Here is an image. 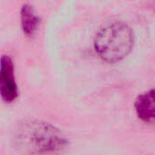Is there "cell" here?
I'll list each match as a JSON object with an SVG mask.
<instances>
[{
	"mask_svg": "<svg viewBox=\"0 0 155 155\" xmlns=\"http://www.w3.org/2000/svg\"><path fill=\"white\" fill-rule=\"evenodd\" d=\"M17 94L13 61L10 56L2 55L0 59V95L4 101L12 102L17 97Z\"/></svg>",
	"mask_w": 155,
	"mask_h": 155,
	"instance_id": "cell-3",
	"label": "cell"
},
{
	"mask_svg": "<svg viewBox=\"0 0 155 155\" xmlns=\"http://www.w3.org/2000/svg\"><path fill=\"white\" fill-rule=\"evenodd\" d=\"M134 38V32L127 24L118 20L111 21L98 30L94 38V46L104 60L116 62L131 52Z\"/></svg>",
	"mask_w": 155,
	"mask_h": 155,
	"instance_id": "cell-2",
	"label": "cell"
},
{
	"mask_svg": "<svg viewBox=\"0 0 155 155\" xmlns=\"http://www.w3.org/2000/svg\"><path fill=\"white\" fill-rule=\"evenodd\" d=\"M38 24L39 17L35 15L32 5L25 4L21 9V25L23 31L27 35H32L36 31Z\"/></svg>",
	"mask_w": 155,
	"mask_h": 155,
	"instance_id": "cell-5",
	"label": "cell"
},
{
	"mask_svg": "<svg viewBox=\"0 0 155 155\" xmlns=\"http://www.w3.org/2000/svg\"><path fill=\"white\" fill-rule=\"evenodd\" d=\"M136 113L140 119L146 123L154 122V89L140 94L135 102Z\"/></svg>",
	"mask_w": 155,
	"mask_h": 155,
	"instance_id": "cell-4",
	"label": "cell"
},
{
	"mask_svg": "<svg viewBox=\"0 0 155 155\" xmlns=\"http://www.w3.org/2000/svg\"><path fill=\"white\" fill-rule=\"evenodd\" d=\"M19 149L30 155H49L61 152L65 139L54 125L38 120L24 123L16 134Z\"/></svg>",
	"mask_w": 155,
	"mask_h": 155,
	"instance_id": "cell-1",
	"label": "cell"
}]
</instances>
